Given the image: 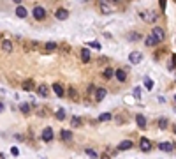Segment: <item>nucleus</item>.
<instances>
[{
	"label": "nucleus",
	"instance_id": "obj_8",
	"mask_svg": "<svg viewBox=\"0 0 176 159\" xmlns=\"http://www.w3.org/2000/svg\"><path fill=\"white\" fill-rule=\"evenodd\" d=\"M134 147V143L130 142V140H123L120 145H118V150H129V148H132Z\"/></svg>",
	"mask_w": 176,
	"mask_h": 159
},
{
	"label": "nucleus",
	"instance_id": "obj_20",
	"mask_svg": "<svg viewBox=\"0 0 176 159\" xmlns=\"http://www.w3.org/2000/svg\"><path fill=\"white\" fill-rule=\"evenodd\" d=\"M113 74H115V71H113L111 67H106V69H104V72H102V76L108 80V78H111V76H113Z\"/></svg>",
	"mask_w": 176,
	"mask_h": 159
},
{
	"label": "nucleus",
	"instance_id": "obj_30",
	"mask_svg": "<svg viewBox=\"0 0 176 159\" xmlns=\"http://www.w3.org/2000/svg\"><path fill=\"white\" fill-rule=\"evenodd\" d=\"M88 44H90L92 48H95V50H100V44H99L97 41H94V42H88Z\"/></svg>",
	"mask_w": 176,
	"mask_h": 159
},
{
	"label": "nucleus",
	"instance_id": "obj_15",
	"mask_svg": "<svg viewBox=\"0 0 176 159\" xmlns=\"http://www.w3.org/2000/svg\"><path fill=\"white\" fill-rule=\"evenodd\" d=\"M100 11H102V13H113V11H115V7H113V5H109V4L100 2Z\"/></svg>",
	"mask_w": 176,
	"mask_h": 159
},
{
	"label": "nucleus",
	"instance_id": "obj_29",
	"mask_svg": "<svg viewBox=\"0 0 176 159\" xmlns=\"http://www.w3.org/2000/svg\"><path fill=\"white\" fill-rule=\"evenodd\" d=\"M23 89L25 90H32V81H25L23 83Z\"/></svg>",
	"mask_w": 176,
	"mask_h": 159
},
{
	"label": "nucleus",
	"instance_id": "obj_23",
	"mask_svg": "<svg viewBox=\"0 0 176 159\" xmlns=\"http://www.w3.org/2000/svg\"><path fill=\"white\" fill-rule=\"evenodd\" d=\"M144 87H146L148 90H151L153 89V80L151 78H144Z\"/></svg>",
	"mask_w": 176,
	"mask_h": 159
},
{
	"label": "nucleus",
	"instance_id": "obj_37",
	"mask_svg": "<svg viewBox=\"0 0 176 159\" xmlns=\"http://www.w3.org/2000/svg\"><path fill=\"white\" fill-rule=\"evenodd\" d=\"M174 101H176V95H174Z\"/></svg>",
	"mask_w": 176,
	"mask_h": 159
},
{
	"label": "nucleus",
	"instance_id": "obj_21",
	"mask_svg": "<svg viewBox=\"0 0 176 159\" xmlns=\"http://www.w3.org/2000/svg\"><path fill=\"white\" fill-rule=\"evenodd\" d=\"M46 51H53V50H56V42H53V41H49V42H46Z\"/></svg>",
	"mask_w": 176,
	"mask_h": 159
},
{
	"label": "nucleus",
	"instance_id": "obj_2",
	"mask_svg": "<svg viewBox=\"0 0 176 159\" xmlns=\"http://www.w3.org/2000/svg\"><path fill=\"white\" fill-rule=\"evenodd\" d=\"M151 36L157 39V42H162L164 41V37H165V34H164V30L160 28V27H155L153 30H151Z\"/></svg>",
	"mask_w": 176,
	"mask_h": 159
},
{
	"label": "nucleus",
	"instance_id": "obj_17",
	"mask_svg": "<svg viewBox=\"0 0 176 159\" xmlns=\"http://www.w3.org/2000/svg\"><path fill=\"white\" fill-rule=\"evenodd\" d=\"M144 44L146 46H155V44H159V42H157V39H155L153 36H148L146 39H144Z\"/></svg>",
	"mask_w": 176,
	"mask_h": 159
},
{
	"label": "nucleus",
	"instance_id": "obj_6",
	"mask_svg": "<svg viewBox=\"0 0 176 159\" xmlns=\"http://www.w3.org/2000/svg\"><path fill=\"white\" fill-rule=\"evenodd\" d=\"M159 148H160L162 152H171L173 148H174V145L171 142H162V143H159Z\"/></svg>",
	"mask_w": 176,
	"mask_h": 159
},
{
	"label": "nucleus",
	"instance_id": "obj_10",
	"mask_svg": "<svg viewBox=\"0 0 176 159\" xmlns=\"http://www.w3.org/2000/svg\"><path fill=\"white\" fill-rule=\"evenodd\" d=\"M115 76H116L118 81H125V80H127V71L118 69V71H115Z\"/></svg>",
	"mask_w": 176,
	"mask_h": 159
},
{
	"label": "nucleus",
	"instance_id": "obj_27",
	"mask_svg": "<svg viewBox=\"0 0 176 159\" xmlns=\"http://www.w3.org/2000/svg\"><path fill=\"white\" fill-rule=\"evenodd\" d=\"M159 125H160V129H165V127H167V120L160 119V120H159Z\"/></svg>",
	"mask_w": 176,
	"mask_h": 159
},
{
	"label": "nucleus",
	"instance_id": "obj_35",
	"mask_svg": "<svg viewBox=\"0 0 176 159\" xmlns=\"http://www.w3.org/2000/svg\"><path fill=\"white\" fill-rule=\"evenodd\" d=\"M0 159H5V154H0Z\"/></svg>",
	"mask_w": 176,
	"mask_h": 159
},
{
	"label": "nucleus",
	"instance_id": "obj_18",
	"mask_svg": "<svg viewBox=\"0 0 176 159\" xmlns=\"http://www.w3.org/2000/svg\"><path fill=\"white\" fill-rule=\"evenodd\" d=\"M111 119H113V115H111V113H108V111L99 115V122H106V120H111Z\"/></svg>",
	"mask_w": 176,
	"mask_h": 159
},
{
	"label": "nucleus",
	"instance_id": "obj_34",
	"mask_svg": "<svg viewBox=\"0 0 176 159\" xmlns=\"http://www.w3.org/2000/svg\"><path fill=\"white\" fill-rule=\"evenodd\" d=\"M0 111H4V104L2 103H0Z\"/></svg>",
	"mask_w": 176,
	"mask_h": 159
},
{
	"label": "nucleus",
	"instance_id": "obj_3",
	"mask_svg": "<svg viewBox=\"0 0 176 159\" xmlns=\"http://www.w3.org/2000/svg\"><path fill=\"white\" fill-rule=\"evenodd\" d=\"M129 60H130V64L136 66V64H139V62L143 60V53H141V51H132L130 55H129Z\"/></svg>",
	"mask_w": 176,
	"mask_h": 159
},
{
	"label": "nucleus",
	"instance_id": "obj_16",
	"mask_svg": "<svg viewBox=\"0 0 176 159\" xmlns=\"http://www.w3.org/2000/svg\"><path fill=\"white\" fill-rule=\"evenodd\" d=\"M16 16H19V18H27V9H25L23 5H18V7H16Z\"/></svg>",
	"mask_w": 176,
	"mask_h": 159
},
{
	"label": "nucleus",
	"instance_id": "obj_28",
	"mask_svg": "<svg viewBox=\"0 0 176 159\" xmlns=\"http://www.w3.org/2000/svg\"><path fill=\"white\" fill-rule=\"evenodd\" d=\"M134 97H136V99H139V97H141V89H139V87L134 89Z\"/></svg>",
	"mask_w": 176,
	"mask_h": 159
},
{
	"label": "nucleus",
	"instance_id": "obj_26",
	"mask_svg": "<svg viewBox=\"0 0 176 159\" xmlns=\"http://www.w3.org/2000/svg\"><path fill=\"white\" fill-rule=\"evenodd\" d=\"M85 152H86V154H88L92 159H97V157H99V156H97V152H95V150H92V148H86Z\"/></svg>",
	"mask_w": 176,
	"mask_h": 159
},
{
	"label": "nucleus",
	"instance_id": "obj_33",
	"mask_svg": "<svg viewBox=\"0 0 176 159\" xmlns=\"http://www.w3.org/2000/svg\"><path fill=\"white\" fill-rule=\"evenodd\" d=\"M173 66L176 67V55H173Z\"/></svg>",
	"mask_w": 176,
	"mask_h": 159
},
{
	"label": "nucleus",
	"instance_id": "obj_12",
	"mask_svg": "<svg viewBox=\"0 0 176 159\" xmlns=\"http://www.w3.org/2000/svg\"><path fill=\"white\" fill-rule=\"evenodd\" d=\"M90 58H92L90 50H88V48H83V50H81V60H83V62H88Z\"/></svg>",
	"mask_w": 176,
	"mask_h": 159
},
{
	"label": "nucleus",
	"instance_id": "obj_24",
	"mask_svg": "<svg viewBox=\"0 0 176 159\" xmlns=\"http://www.w3.org/2000/svg\"><path fill=\"white\" fill-rule=\"evenodd\" d=\"M56 119H58V120H64V119H65V110H64V108H60V110L56 111Z\"/></svg>",
	"mask_w": 176,
	"mask_h": 159
},
{
	"label": "nucleus",
	"instance_id": "obj_25",
	"mask_svg": "<svg viewBox=\"0 0 176 159\" xmlns=\"http://www.w3.org/2000/svg\"><path fill=\"white\" fill-rule=\"evenodd\" d=\"M19 110H21V111H23V113L27 115V113L30 111V106H28L27 103H21V104H19Z\"/></svg>",
	"mask_w": 176,
	"mask_h": 159
},
{
	"label": "nucleus",
	"instance_id": "obj_13",
	"mask_svg": "<svg viewBox=\"0 0 176 159\" xmlns=\"http://www.w3.org/2000/svg\"><path fill=\"white\" fill-rule=\"evenodd\" d=\"M53 90H55V94L58 95V97H64V94H65V92H64V87H62V85L55 83V85H53Z\"/></svg>",
	"mask_w": 176,
	"mask_h": 159
},
{
	"label": "nucleus",
	"instance_id": "obj_36",
	"mask_svg": "<svg viewBox=\"0 0 176 159\" xmlns=\"http://www.w3.org/2000/svg\"><path fill=\"white\" fill-rule=\"evenodd\" d=\"M174 133H176V125H174Z\"/></svg>",
	"mask_w": 176,
	"mask_h": 159
},
{
	"label": "nucleus",
	"instance_id": "obj_19",
	"mask_svg": "<svg viewBox=\"0 0 176 159\" xmlns=\"http://www.w3.org/2000/svg\"><path fill=\"white\" fill-rule=\"evenodd\" d=\"M2 50H4V51H11V50H13V42L7 41V39L2 41Z\"/></svg>",
	"mask_w": 176,
	"mask_h": 159
},
{
	"label": "nucleus",
	"instance_id": "obj_4",
	"mask_svg": "<svg viewBox=\"0 0 176 159\" xmlns=\"http://www.w3.org/2000/svg\"><path fill=\"white\" fill-rule=\"evenodd\" d=\"M43 140L44 142H51V140H53V129H51V127L43 129Z\"/></svg>",
	"mask_w": 176,
	"mask_h": 159
},
{
	"label": "nucleus",
	"instance_id": "obj_7",
	"mask_svg": "<svg viewBox=\"0 0 176 159\" xmlns=\"http://www.w3.org/2000/svg\"><path fill=\"white\" fill-rule=\"evenodd\" d=\"M136 122H137V125L141 127V129H144V127H146V117H144L143 113H137L136 115Z\"/></svg>",
	"mask_w": 176,
	"mask_h": 159
},
{
	"label": "nucleus",
	"instance_id": "obj_11",
	"mask_svg": "<svg viewBox=\"0 0 176 159\" xmlns=\"http://www.w3.org/2000/svg\"><path fill=\"white\" fill-rule=\"evenodd\" d=\"M60 136H62V140H65V142H70V140H72V131H69V129H62Z\"/></svg>",
	"mask_w": 176,
	"mask_h": 159
},
{
	"label": "nucleus",
	"instance_id": "obj_1",
	"mask_svg": "<svg viewBox=\"0 0 176 159\" xmlns=\"http://www.w3.org/2000/svg\"><path fill=\"white\" fill-rule=\"evenodd\" d=\"M34 18L39 19V21H43V19L46 18V9H44L43 5H35V7H34Z\"/></svg>",
	"mask_w": 176,
	"mask_h": 159
},
{
	"label": "nucleus",
	"instance_id": "obj_5",
	"mask_svg": "<svg viewBox=\"0 0 176 159\" xmlns=\"http://www.w3.org/2000/svg\"><path fill=\"white\" fill-rule=\"evenodd\" d=\"M106 89L104 87H99V89H95V101H102V99H104L106 97Z\"/></svg>",
	"mask_w": 176,
	"mask_h": 159
},
{
	"label": "nucleus",
	"instance_id": "obj_22",
	"mask_svg": "<svg viewBox=\"0 0 176 159\" xmlns=\"http://www.w3.org/2000/svg\"><path fill=\"white\" fill-rule=\"evenodd\" d=\"M39 95H43V97L48 95V87L46 85H39Z\"/></svg>",
	"mask_w": 176,
	"mask_h": 159
},
{
	"label": "nucleus",
	"instance_id": "obj_31",
	"mask_svg": "<svg viewBox=\"0 0 176 159\" xmlns=\"http://www.w3.org/2000/svg\"><path fill=\"white\" fill-rule=\"evenodd\" d=\"M79 124H81V120L78 119V117H74V119H72V125L76 127V125H79Z\"/></svg>",
	"mask_w": 176,
	"mask_h": 159
},
{
	"label": "nucleus",
	"instance_id": "obj_9",
	"mask_svg": "<svg viewBox=\"0 0 176 159\" xmlns=\"http://www.w3.org/2000/svg\"><path fill=\"white\" fill-rule=\"evenodd\" d=\"M141 150L143 152H146V150H150V148H151V143H150V140H148V138H141Z\"/></svg>",
	"mask_w": 176,
	"mask_h": 159
},
{
	"label": "nucleus",
	"instance_id": "obj_14",
	"mask_svg": "<svg viewBox=\"0 0 176 159\" xmlns=\"http://www.w3.org/2000/svg\"><path fill=\"white\" fill-rule=\"evenodd\" d=\"M67 16H69V11L67 9H58L56 11V18L58 19H67Z\"/></svg>",
	"mask_w": 176,
	"mask_h": 159
},
{
	"label": "nucleus",
	"instance_id": "obj_32",
	"mask_svg": "<svg viewBox=\"0 0 176 159\" xmlns=\"http://www.w3.org/2000/svg\"><path fill=\"white\" fill-rule=\"evenodd\" d=\"M11 154H13V156H19V150H18V147H13V148H11Z\"/></svg>",
	"mask_w": 176,
	"mask_h": 159
}]
</instances>
